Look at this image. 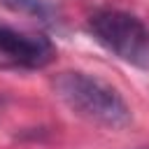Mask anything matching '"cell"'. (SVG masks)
<instances>
[{
    "instance_id": "1",
    "label": "cell",
    "mask_w": 149,
    "mask_h": 149,
    "mask_svg": "<svg viewBox=\"0 0 149 149\" xmlns=\"http://www.w3.org/2000/svg\"><path fill=\"white\" fill-rule=\"evenodd\" d=\"M54 91L58 100L68 105V109L95 126L119 130L130 123V107L119 91L93 74L77 70L61 72L54 79Z\"/></svg>"
},
{
    "instance_id": "2",
    "label": "cell",
    "mask_w": 149,
    "mask_h": 149,
    "mask_svg": "<svg viewBox=\"0 0 149 149\" xmlns=\"http://www.w3.org/2000/svg\"><path fill=\"white\" fill-rule=\"evenodd\" d=\"M91 35L128 65L149 70V28L121 9H100L88 19Z\"/></svg>"
},
{
    "instance_id": "3",
    "label": "cell",
    "mask_w": 149,
    "mask_h": 149,
    "mask_svg": "<svg viewBox=\"0 0 149 149\" xmlns=\"http://www.w3.org/2000/svg\"><path fill=\"white\" fill-rule=\"evenodd\" d=\"M54 56V47L47 37L16 33L0 26V68L7 70H35L44 68Z\"/></svg>"
},
{
    "instance_id": "4",
    "label": "cell",
    "mask_w": 149,
    "mask_h": 149,
    "mask_svg": "<svg viewBox=\"0 0 149 149\" xmlns=\"http://www.w3.org/2000/svg\"><path fill=\"white\" fill-rule=\"evenodd\" d=\"M7 5H12L16 9H30L33 14H40V16H47V12H49V7L42 0H7Z\"/></svg>"
}]
</instances>
